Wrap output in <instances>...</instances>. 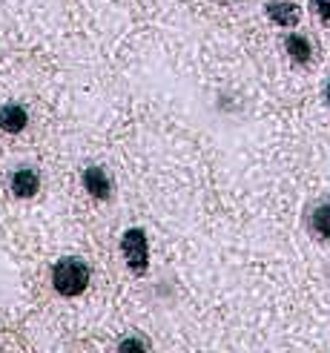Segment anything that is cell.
<instances>
[{
    "label": "cell",
    "instance_id": "6da1fadb",
    "mask_svg": "<svg viewBox=\"0 0 330 353\" xmlns=\"http://www.w3.org/2000/svg\"><path fill=\"white\" fill-rule=\"evenodd\" d=\"M52 285L61 296H81L90 285V264L83 259H61L52 268Z\"/></svg>",
    "mask_w": 330,
    "mask_h": 353
},
{
    "label": "cell",
    "instance_id": "7a4b0ae2",
    "mask_svg": "<svg viewBox=\"0 0 330 353\" xmlns=\"http://www.w3.org/2000/svg\"><path fill=\"white\" fill-rule=\"evenodd\" d=\"M121 253H124L127 264L132 270H144L147 268V259H149V247H147V233L132 227V230L124 233L121 239Z\"/></svg>",
    "mask_w": 330,
    "mask_h": 353
},
{
    "label": "cell",
    "instance_id": "3957f363",
    "mask_svg": "<svg viewBox=\"0 0 330 353\" xmlns=\"http://www.w3.org/2000/svg\"><path fill=\"white\" fill-rule=\"evenodd\" d=\"M9 187H12V192H14V196L29 199V196H34V192H38V187H41V179H38V172H34V170L23 167V170H17V172L12 175Z\"/></svg>",
    "mask_w": 330,
    "mask_h": 353
},
{
    "label": "cell",
    "instance_id": "277c9868",
    "mask_svg": "<svg viewBox=\"0 0 330 353\" xmlns=\"http://www.w3.org/2000/svg\"><path fill=\"white\" fill-rule=\"evenodd\" d=\"M267 14H270V21H273V23H279V26L290 29V26H296V23H299L302 9H299L296 3H285V0H276V3L267 6Z\"/></svg>",
    "mask_w": 330,
    "mask_h": 353
},
{
    "label": "cell",
    "instance_id": "5b68a950",
    "mask_svg": "<svg viewBox=\"0 0 330 353\" xmlns=\"http://www.w3.org/2000/svg\"><path fill=\"white\" fill-rule=\"evenodd\" d=\"M26 110L21 107V103H6L3 110H0V130L3 132H21L26 127Z\"/></svg>",
    "mask_w": 330,
    "mask_h": 353
},
{
    "label": "cell",
    "instance_id": "8992f818",
    "mask_svg": "<svg viewBox=\"0 0 330 353\" xmlns=\"http://www.w3.org/2000/svg\"><path fill=\"white\" fill-rule=\"evenodd\" d=\"M83 187H86V192H92L95 199H107L110 190H112L107 172H103L101 167H90V170L83 172Z\"/></svg>",
    "mask_w": 330,
    "mask_h": 353
},
{
    "label": "cell",
    "instance_id": "52a82bcc",
    "mask_svg": "<svg viewBox=\"0 0 330 353\" xmlns=\"http://www.w3.org/2000/svg\"><path fill=\"white\" fill-rule=\"evenodd\" d=\"M285 46H287L290 58L296 63H307L310 55H313V46H310V41L305 38V34H290V38L285 41Z\"/></svg>",
    "mask_w": 330,
    "mask_h": 353
},
{
    "label": "cell",
    "instance_id": "ba28073f",
    "mask_svg": "<svg viewBox=\"0 0 330 353\" xmlns=\"http://www.w3.org/2000/svg\"><path fill=\"white\" fill-rule=\"evenodd\" d=\"M313 233L322 239V241H330V201H324V204H319L316 210H313Z\"/></svg>",
    "mask_w": 330,
    "mask_h": 353
},
{
    "label": "cell",
    "instance_id": "9c48e42d",
    "mask_svg": "<svg viewBox=\"0 0 330 353\" xmlns=\"http://www.w3.org/2000/svg\"><path fill=\"white\" fill-rule=\"evenodd\" d=\"M313 6L322 21H330V0H313Z\"/></svg>",
    "mask_w": 330,
    "mask_h": 353
},
{
    "label": "cell",
    "instance_id": "30bf717a",
    "mask_svg": "<svg viewBox=\"0 0 330 353\" xmlns=\"http://www.w3.org/2000/svg\"><path fill=\"white\" fill-rule=\"evenodd\" d=\"M121 350H147V345L138 342V339H124L121 342Z\"/></svg>",
    "mask_w": 330,
    "mask_h": 353
},
{
    "label": "cell",
    "instance_id": "8fae6325",
    "mask_svg": "<svg viewBox=\"0 0 330 353\" xmlns=\"http://www.w3.org/2000/svg\"><path fill=\"white\" fill-rule=\"evenodd\" d=\"M324 95H327V103H330V81H327V90H324Z\"/></svg>",
    "mask_w": 330,
    "mask_h": 353
}]
</instances>
